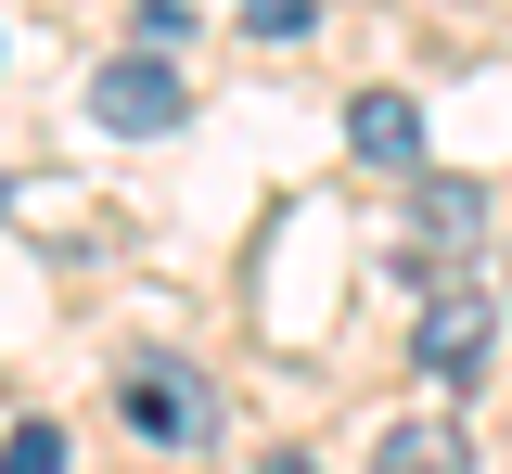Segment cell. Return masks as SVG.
Masks as SVG:
<instances>
[{
  "label": "cell",
  "instance_id": "ba28073f",
  "mask_svg": "<svg viewBox=\"0 0 512 474\" xmlns=\"http://www.w3.org/2000/svg\"><path fill=\"white\" fill-rule=\"evenodd\" d=\"M244 26H256V39H308L320 0H244Z\"/></svg>",
  "mask_w": 512,
  "mask_h": 474
},
{
  "label": "cell",
  "instance_id": "3957f363",
  "mask_svg": "<svg viewBox=\"0 0 512 474\" xmlns=\"http://www.w3.org/2000/svg\"><path fill=\"white\" fill-rule=\"evenodd\" d=\"M487 334H500V308H487L474 282L436 295V308H423V372H436V385H474V372H487Z\"/></svg>",
  "mask_w": 512,
  "mask_h": 474
},
{
  "label": "cell",
  "instance_id": "5b68a950",
  "mask_svg": "<svg viewBox=\"0 0 512 474\" xmlns=\"http://www.w3.org/2000/svg\"><path fill=\"white\" fill-rule=\"evenodd\" d=\"M372 474H474V436H448V423H384Z\"/></svg>",
  "mask_w": 512,
  "mask_h": 474
},
{
  "label": "cell",
  "instance_id": "30bf717a",
  "mask_svg": "<svg viewBox=\"0 0 512 474\" xmlns=\"http://www.w3.org/2000/svg\"><path fill=\"white\" fill-rule=\"evenodd\" d=\"M500 321H512V244H500Z\"/></svg>",
  "mask_w": 512,
  "mask_h": 474
},
{
  "label": "cell",
  "instance_id": "277c9868",
  "mask_svg": "<svg viewBox=\"0 0 512 474\" xmlns=\"http://www.w3.org/2000/svg\"><path fill=\"white\" fill-rule=\"evenodd\" d=\"M346 154L359 167H423V103L410 90H359L346 103Z\"/></svg>",
  "mask_w": 512,
  "mask_h": 474
},
{
  "label": "cell",
  "instance_id": "6da1fadb",
  "mask_svg": "<svg viewBox=\"0 0 512 474\" xmlns=\"http://www.w3.org/2000/svg\"><path fill=\"white\" fill-rule=\"evenodd\" d=\"M192 116V90H180V65L141 39V52H116V65L90 77V129H116V141H167Z\"/></svg>",
  "mask_w": 512,
  "mask_h": 474
},
{
  "label": "cell",
  "instance_id": "7a4b0ae2",
  "mask_svg": "<svg viewBox=\"0 0 512 474\" xmlns=\"http://www.w3.org/2000/svg\"><path fill=\"white\" fill-rule=\"evenodd\" d=\"M116 410H128V436H154V449H192V436H218V398H205V372H192V359H128Z\"/></svg>",
  "mask_w": 512,
  "mask_h": 474
},
{
  "label": "cell",
  "instance_id": "52a82bcc",
  "mask_svg": "<svg viewBox=\"0 0 512 474\" xmlns=\"http://www.w3.org/2000/svg\"><path fill=\"white\" fill-rule=\"evenodd\" d=\"M0 474H64V423H13L0 436Z\"/></svg>",
  "mask_w": 512,
  "mask_h": 474
},
{
  "label": "cell",
  "instance_id": "9c48e42d",
  "mask_svg": "<svg viewBox=\"0 0 512 474\" xmlns=\"http://www.w3.org/2000/svg\"><path fill=\"white\" fill-rule=\"evenodd\" d=\"M256 474H320V462H308V449H269V462H256Z\"/></svg>",
  "mask_w": 512,
  "mask_h": 474
},
{
  "label": "cell",
  "instance_id": "8992f818",
  "mask_svg": "<svg viewBox=\"0 0 512 474\" xmlns=\"http://www.w3.org/2000/svg\"><path fill=\"white\" fill-rule=\"evenodd\" d=\"M410 218H423L436 244H474V231H487V180H423V193H410Z\"/></svg>",
  "mask_w": 512,
  "mask_h": 474
}]
</instances>
